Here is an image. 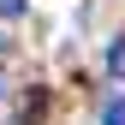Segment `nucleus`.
Masks as SVG:
<instances>
[{
  "mask_svg": "<svg viewBox=\"0 0 125 125\" xmlns=\"http://www.w3.org/2000/svg\"><path fill=\"white\" fill-rule=\"evenodd\" d=\"M107 72H113V77H125V36L107 48Z\"/></svg>",
  "mask_w": 125,
  "mask_h": 125,
  "instance_id": "obj_1",
  "label": "nucleus"
},
{
  "mask_svg": "<svg viewBox=\"0 0 125 125\" xmlns=\"http://www.w3.org/2000/svg\"><path fill=\"white\" fill-rule=\"evenodd\" d=\"M101 125H125V95H119V101H107V113H101Z\"/></svg>",
  "mask_w": 125,
  "mask_h": 125,
  "instance_id": "obj_2",
  "label": "nucleus"
},
{
  "mask_svg": "<svg viewBox=\"0 0 125 125\" xmlns=\"http://www.w3.org/2000/svg\"><path fill=\"white\" fill-rule=\"evenodd\" d=\"M24 6H30V0H0V18H18Z\"/></svg>",
  "mask_w": 125,
  "mask_h": 125,
  "instance_id": "obj_3",
  "label": "nucleus"
}]
</instances>
